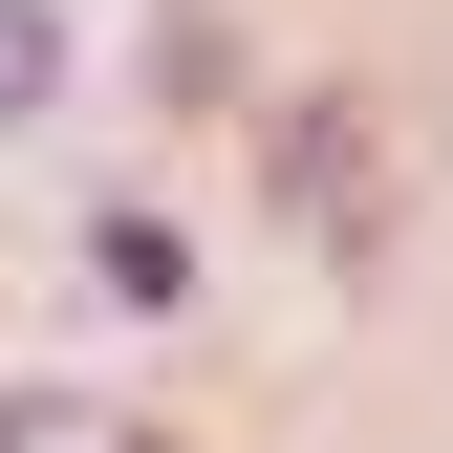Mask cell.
I'll list each match as a JSON object with an SVG mask.
<instances>
[{
  "instance_id": "6da1fadb",
  "label": "cell",
  "mask_w": 453,
  "mask_h": 453,
  "mask_svg": "<svg viewBox=\"0 0 453 453\" xmlns=\"http://www.w3.org/2000/svg\"><path fill=\"white\" fill-rule=\"evenodd\" d=\"M280 216H303V259H388V108L367 87H324V108H280Z\"/></svg>"
},
{
  "instance_id": "7a4b0ae2",
  "label": "cell",
  "mask_w": 453,
  "mask_h": 453,
  "mask_svg": "<svg viewBox=\"0 0 453 453\" xmlns=\"http://www.w3.org/2000/svg\"><path fill=\"white\" fill-rule=\"evenodd\" d=\"M43 87H65V43H43V22H22V0H0V130H22V108H43Z\"/></svg>"
}]
</instances>
